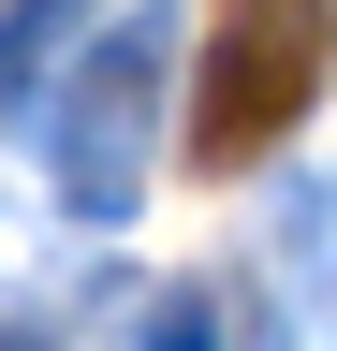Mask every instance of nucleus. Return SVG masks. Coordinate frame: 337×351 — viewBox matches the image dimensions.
Returning a JSON list of instances; mask_svg holds the SVG:
<instances>
[{"mask_svg": "<svg viewBox=\"0 0 337 351\" xmlns=\"http://www.w3.org/2000/svg\"><path fill=\"white\" fill-rule=\"evenodd\" d=\"M323 73H337V0H220L191 73V176H235L279 132H308Z\"/></svg>", "mask_w": 337, "mask_h": 351, "instance_id": "1", "label": "nucleus"}]
</instances>
